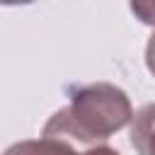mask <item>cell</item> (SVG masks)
I'll list each match as a JSON object with an SVG mask.
<instances>
[{"mask_svg": "<svg viewBox=\"0 0 155 155\" xmlns=\"http://www.w3.org/2000/svg\"><path fill=\"white\" fill-rule=\"evenodd\" d=\"M145 63H148V70L155 75V31L150 34L148 39V48H145Z\"/></svg>", "mask_w": 155, "mask_h": 155, "instance_id": "5", "label": "cell"}, {"mask_svg": "<svg viewBox=\"0 0 155 155\" xmlns=\"http://www.w3.org/2000/svg\"><path fill=\"white\" fill-rule=\"evenodd\" d=\"M5 155H121L119 150L97 143V145H80L75 140L68 138H58V136H44L34 138V140H22L15 143L5 150Z\"/></svg>", "mask_w": 155, "mask_h": 155, "instance_id": "2", "label": "cell"}, {"mask_svg": "<svg viewBox=\"0 0 155 155\" xmlns=\"http://www.w3.org/2000/svg\"><path fill=\"white\" fill-rule=\"evenodd\" d=\"M133 121L128 94L111 82H90L70 92V102L53 111L44 136H58L80 145H97Z\"/></svg>", "mask_w": 155, "mask_h": 155, "instance_id": "1", "label": "cell"}, {"mask_svg": "<svg viewBox=\"0 0 155 155\" xmlns=\"http://www.w3.org/2000/svg\"><path fill=\"white\" fill-rule=\"evenodd\" d=\"M0 2L10 7V5H29V2H34V0H0Z\"/></svg>", "mask_w": 155, "mask_h": 155, "instance_id": "6", "label": "cell"}, {"mask_svg": "<svg viewBox=\"0 0 155 155\" xmlns=\"http://www.w3.org/2000/svg\"><path fill=\"white\" fill-rule=\"evenodd\" d=\"M128 5H131V12L136 15V19L155 27V0H128Z\"/></svg>", "mask_w": 155, "mask_h": 155, "instance_id": "4", "label": "cell"}, {"mask_svg": "<svg viewBox=\"0 0 155 155\" xmlns=\"http://www.w3.org/2000/svg\"><path fill=\"white\" fill-rule=\"evenodd\" d=\"M131 143L140 155H155V102L145 104L133 116Z\"/></svg>", "mask_w": 155, "mask_h": 155, "instance_id": "3", "label": "cell"}]
</instances>
